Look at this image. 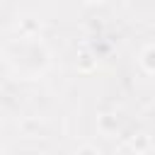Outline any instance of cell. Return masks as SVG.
<instances>
[{
	"label": "cell",
	"instance_id": "cell-1",
	"mask_svg": "<svg viewBox=\"0 0 155 155\" xmlns=\"http://www.w3.org/2000/svg\"><path fill=\"white\" fill-rule=\"evenodd\" d=\"M39 31H41V22H39L36 17H22V19L17 22V34H19V39H36Z\"/></svg>",
	"mask_w": 155,
	"mask_h": 155
},
{
	"label": "cell",
	"instance_id": "cell-2",
	"mask_svg": "<svg viewBox=\"0 0 155 155\" xmlns=\"http://www.w3.org/2000/svg\"><path fill=\"white\" fill-rule=\"evenodd\" d=\"M128 148L136 153V155H145L150 148H153V136L145 133V131H138L128 138Z\"/></svg>",
	"mask_w": 155,
	"mask_h": 155
},
{
	"label": "cell",
	"instance_id": "cell-3",
	"mask_svg": "<svg viewBox=\"0 0 155 155\" xmlns=\"http://www.w3.org/2000/svg\"><path fill=\"white\" fill-rule=\"evenodd\" d=\"M75 68L80 73H94L97 70V58L90 48H80L78 51V58H75Z\"/></svg>",
	"mask_w": 155,
	"mask_h": 155
},
{
	"label": "cell",
	"instance_id": "cell-4",
	"mask_svg": "<svg viewBox=\"0 0 155 155\" xmlns=\"http://www.w3.org/2000/svg\"><path fill=\"white\" fill-rule=\"evenodd\" d=\"M138 63H140V68H143L148 75H155V44H150V46H145V48L140 51Z\"/></svg>",
	"mask_w": 155,
	"mask_h": 155
},
{
	"label": "cell",
	"instance_id": "cell-5",
	"mask_svg": "<svg viewBox=\"0 0 155 155\" xmlns=\"http://www.w3.org/2000/svg\"><path fill=\"white\" fill-rule=\"evenodd\" d=\"M97 126H99L102 133H116L119 131V119L114 114H102L99 121H97Z\"/></svg>",
	"mask_w": 155,
	"mask_h": 155
},
{
	"label": "cell",
	"instance_id": "cell-6",
	"mask_svg": "<svg viewBox=\"0 0 155 155\" xmlns=\"http://www.w3.org/2000/svg\"><path fill=\"white\" fill-rule=\"evenodd\" d=\"M75 155H99V150H97L94 145H80V148L75 150Z\"/></svg>",
	"mask_w": 155,
	"mask_h": 155
},
{
	"label": "cell",
	"instance_id": "cell-7",
	"mask_svg": "<svg viewBox=\"0 0 155 155\" xmlns=\"http://www.w3.org/2000/svg\"><path fill=\"white\" fill-rule=\"evenodd\" d=\"M85 5H99V2H104V0H82Z\"/></svg>",
	"mask_w": 155,
	"mask_h": 155
},
{
	"label": "cell",
	"instance_id": "cell-8",
	"mask_svg": "<svg viewBox=\"0 0 155 155\" xmlns=\"http://www.w3.org/2000/svg\"><path fill=\"white\" fill-rule=\"evenodd\" d=\"M5 155H10V153H5Z\"/></svg>",
	"mask_w": 155,
	"mask_h": 155
}]
</instances>
